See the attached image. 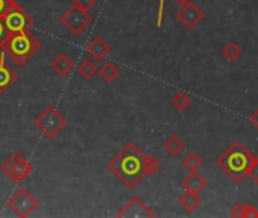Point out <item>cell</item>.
<instances>
[{"label": "cell", "instance_id": "obj_30", "mask_svg": "<svg viewBox=\"0 0 258 218\" xmlns=\"http://www.w3.org/2000/svg\"><path fill=\"white\" fill-rule=\"evenodd\" d=\"M5 35H7V29H5V26H4L2 20H0V40H2Z\"/></svg>", "mask_w": 258, "mask_h": 218}, {"label": "cell", "instance_id": "obj_8", "mask_svg": "<svg viewBox=\"0 0 258 218\" xmlns=\"http://www.w3.org/2000/svg\"><path fill=\"white\" fill-rule=\"evenodd\" d=\"M8 207L17 216L26 218V216H29L38 207V200H37V197L29 189L20 188L8 200Z\"/></svg>", "mask_w": 258, "mask_h": 218}, {"label": "cell", "instance_id": "obj_16", "mask_svg": "<svg viewBox=\"0 0 258 218\" xmlns=\"http://www.w3.org/2000/svg\"><path fill=\"white\" fill-rule=\"evenodd\" d=\"M164 150L170 155V156H178L182 150H184V141L178 137V135H172L170 138H167L163 144Z\"/></svg>", "mask_w": 258, "mask_h": 218}, {"label": "cell", "instance_id": "obj_3", "mask_svg": "<svg viewBox=\"0 0 258 218\" xmlns=\"http://www.w3.org/2000/svg\"><path fill=\"white\" fill-rule=\"evenodd\" d=\"M255 156L244 147L243 143L235 141L228 147L217 159V167L235 183H241L247 176V171L253 162Z\"/></svg>", "mask_w": 258, "mask_h": 218}, {"label": "cell", "instance_id": "obj_31", "mask_svg": "<svg viewBox=\"0 0 258 218\" xmlns=\"http://www.w3.org/2000/svg\"><path fill=\"white\" fill-rule=\"evenodd\" d=\"M176 2H178L179 5H185V4H188V2H193V0H176Z\"/></svg>", "mask_w": 258, "mask_h": 218}, {"label": "cell", "instance_id": "obj_4", "mask_svg": "<svg viewBox=\"0 0 258 218\" xmlns=\"http://www.w3.org/2000/svg\"><path fill=\"white\" fill-rule=\"evenodd\" d=\"M0 20H2L7 32H23V31H29L34 26L32 17L16 2V0H13L10 7L0 14Z\"/></svg>", "mask_w": 258, "mask_h": 218}, {"label": "cell", "instance_id": "obj_6", "mask_svg": "<svg viewBox=\"0 0 258 218\" xmlns=\"http://www.w3.org/2000/svg\"><path fill=\"white\" fill-rule=\"evenodd\" d=\"M0 171L13 183H22L34 171V165L20 152H16L0 165Z\"/></svg>", "mask_w": 258, "mask_h": 218}, {"label": "cell", "instance_id": "obj_14", "mask_svg": "<svg viewBox=\"0 0 258 218\" xmlns=\"http://www.w3.org/2000/svg\"><path fill=\"white\" fill-rule=\"evenodd\" d=\"M52 70H55L59 76H67L69 73H72L75 62L72 61V58L67 53H59L50 64Z\"/></svg>", "mask_w": 258, "mask_h": 218}, {"label": "cell", "instance_id": "obj_19", "mask_svg": "<svg viewBox=\"0 0 258 218\" xmlns=\"http://www.w3.org/2000/svg\"><path fill=\"white\" fill-rule=\"evenodd\" d=\"M222 56L225 59H228L229 62H234L237 61L240 56H241V49L238 44H235L234 41H229L223 49H222Z\"/></svg>", "mask_w": 258, "mask_h": 218}, {"label": "cell", "instance_id": "obj_2", "mask_svg": "<svg viewBox=\"0 0 258 218\" xmlns=\"http://www.w3.org/2000/svg\"><path fill=\"white\" fill-rule=\"evenodd\" d=\"M41 40H38L29 31L7 32V35L0 40V50L19 67L25 65L35 53L41 50Z\"/></svg>", "mask_w": 258, "mask_h": 218}, {"label": "cell", "instance_id": "obj_21", "mask_svg": "<svg viewBox=\"0 0 258 218\" xmlns=\"http://www.w3.org/2000/svg\"><path fill=\"white\" fill-rule=\"evenodd\" d=\"M182 165L188 170V171H193V170H198L201 165H202V158L195 153V152H190L184 156L182 159Z\"/></svg>", "mask_w": 258, "mask_h": 218}, {"label": "cell", "instance_id": "obj_25", "mask_svg": "<svg viewBox=\"0 0 258 218\" xmlns=\"http://www.w3.org/2000/svg\"><path fill=\"white\" fill-rule=\"evenodd\" d=\"M247 176H250V179L255 183H258V156H255V159H253V162H252V165H250V168L247 171Z\"/></svg>", "mask_w": 258, "mask_h": 218}, {"label": "cell", "instance_id": "obj_10", "mask_svg": "<svg viewBox=\"0 0 258 218\" xmlns=\"http://www.w3.org/2000/svg\"><path fill=\"white\" fill-rule=\"evenodd\" d=\"M204 11L193 2H188L185 5H181V10L178 11L176 17L178 20L188 29H195L202 20H204Z\"/></svg>", "mask_w": 258, "mask_h": 218}, {"label": "cell", "instance_id": "obj_12", "mask_svg": "<svg viewBox=\"0 0 258 218\" xmlns=\"http://www.w3.org/2000/svg\"><path fill=\"white\" fill-rule=\"evenodd\" d=\"M208 185V180L198 171V170H193L190 171L182 180H181V186L185 189V191H191V192H202Z\"/></svg>", "mask_w": 258, "mask_h": 218}, {"label": "cell", "instance_id": "obj_5", "mask_svg": "<svg viewBox=\"0 0 258 218\" xmlns=\"http://www.w3.org/2000/svg\"><path fill=\"white\" fill-rule=\"evenodd\" d=\"M67 126V119L55 106H47L35 119V128L41 131L47 138H55Z\"/></svg>", "mask_w": 258, "mask_h": 218}, {"label": "cell", "instance_id": "obj_26", "mask_svg": "<svg viewBox=\"0 0 258 218\" xmlns=\"http://www.w3.org/2000/svg\"><path fill=\"white\" fill-rule=\"evenodd\" d=\"M243 206H244V203L235 204V206L229 210V216H231V218H243Z\"/></svg>", "mask_w": 258, "mask_h": 218}, {"label": "cell", "instance_id": "obj_28", "mask_svg": "<svg viewBox=\"0 0 258 218\" xmlns=\"http://www.w3.org/2000/svg\"><path fill=\"white\" fill-rule=\"evenodd\" d=\"M249 122L258 129V109H256V111H253L252 114H250V117H249Z\"/></svg>", "mask_w": 258, "mask_h": 218}, {"label": "cell", "instance_id": "obj_1", "mask_svg": "<svg viewBox=\"0 0 258 218\" xmlns=\"http://www.w3.org/2000/svg\"><path fill=\"white\" fill-rule=\"evenodd\" d=\"M145 155L136 143H127L108 164L109 171L129 189L136 188L145 177Z\"/></svg>", "mask_w": 258, "mask_h": 218}, {"label": "cell", "instance_id": "obj_15", "mask_svg": "<svg viewBox=\"0 0 258 218\" xmlns=\"http://www.w3.org/2000/svg\"><path fill=\"white\" fill-rule=\"evenodd\" d=\"M179 204L184 207V210L191 213V212H195L202 204V198H201V195L198 192L184 191V194L179 197Z\"/></svg>", "mask_w": 258, "mask_h": 218}, {"label": "cell", "instance_id": "obj_29", "mask_svg": "<svg viewBox=\"0 0 258 218\" xmlns=\"http://www.w3.org/2000/svg\"><path fill=\"white\" fill-rule=\"evenodd\" d=\"M11 2H13V0H0V14H2L10 7Z\"/></svg>", "mask_w": 258, "mask_h": 218}, {"label": "cell", "instance_id": "obj_27", "mask_svg": "<svg viewBox=\"0 0 258 218\" xmlns=\"http://www.w3.org/2000/svg\"><path fill=\"white\" fill-rule=\"evenodd\" d=\"M164 7H166V0H160L158 5V19H157V26H163V19H164Z\"/></svg>", "mask_w": 258, "mask_h": 218}, {"label": "cell", "instance_id": "obj_22", "mask_svg": "<svg viewBox=\"0 0 258 218\" xmlns=\"http://www.w3.org/2000/svg\"><path fill=\"white\" fill-rule=\"evenodd\" d=\"M145 173L146 176H155L161 170V162L155 156H145Z\"/></svg>", "mask_w": 258, "mask_h": 218}, {"label": "cell", "instance_id": "obj_9", "mask_svg": "<svg viewBox=\"0 0 258 218\" xmlns=\"http://www.w3.org/2000/svg\"><path fill=\"white\" fill-rule=\"evenodd\" d=\"M115 215L118 218H154L155 212L140 197L134 195Z\"/></svg>", "mask_w": 258, "mask_h": 218}, {"label": "cell", "instance_id": "obj_13", "mask_svg": "<svg viewBox=\"0 0 258 218\" xmlns=\"http://www.w3.org/2000/svg\"><path fill=\"white\" fill-rule=\"evenodd\" d=\"M87 52L94 61H103L111 53V47L102 37H96L94 40L88 43Z\"/></svg>", "mask_w": 258, "mask_h": 218}, {"label": "cell", "instance_id": "obj_24", "mask_svg": "<svg viewBox=\"0 0 258 218\" xmlns=\"http://www.w3.org/2000/svg\"><path fill=\"white\" fill-rule=\"evenodd\" d=\"M99 2V0H73V5L82 8V10H91L96 4Z\"/></svg>", "mask_w": 258, "mask_h": 218}, {"label": "cell", "instance_id": "obj_17", "mask_svg": "<svg viewBox=\"0 0 258 218\" xmlns=\"http://www.w3.org/2000/svg\"><path fill=\"white\" fill-rule=\"evenodd\" d=\"M78 74L82 77V79H91L93 76H96L97 74V67H96V64H94V59H90V58H87V59H84L79 65H78Z\"/></svg>", "mask_w": 258, "mask_h": 218}, {"label": "cell", "instance_id": "obj_7", "mask_svg": "<svg viewBox=\"0 0 258 218\" xmlns=\"http://www.w3.org/2000/svg\"><path fill=\"white\" fill-rule=\"evenodd\" d=\"M61 25L73 35L82 34L93 22L91 16L88 14L87 10H82L76 5H72L59 19Z\"/></svg>", "mask_w": 258, "mask_h": 218}, {"label": "cell", "instance_id": "obj_23", "mask_svg": "<svg viewBox=\"0 0 258 218\" xmlns=\"http://www.w3.org/2000/svg\"><path fill=\"white\" fill-rule=\"evenodd\" d=\"M243 218H258V210L253 204L243 206Z\"/></svg>", "mask_w": 258, "mask_h": 218}, {"label": "cell", "instance_id": "obj_20", "mask_svg": "<svg viewBox=\"0 0 258 218\" xmlns=\"http://www.w3.org/2000/svg\"><path fill=\"white\" fill-rule=\"evenodd\" d=\"M190 104H191V98L187 92H178L172 98V106L178 109L179 113H184Z\"/></svg>", "mask_w": 258, "mask_h": 218}, {"label": "cell", "instance_id": "obj_18", "mask_svg": "<svg viewBox=\"0 0 258 218\" xmlns=\"http://www.w3.org/2000/svg\"><path fill=\"white\" fill-rule=\"evenodd\" d=\"M99 71V74H100V77L105 80V82H112V80H115L118 76H120V70H118V67L115 65V64H112V62H106L100 70H97Z\"/></svg>", "mask_w": 258, "mask_h": 218}, {"label": "cell", "instance_id": "obj_11", "mask_svg": "<svg viewBox=\"0 0 258 218\" xmlns=\"http://www.w3.org/2000/svg\"><path fill=\"white\" fill-rule=\"evenodd\" d=\"M17 80V73L5 62V53L0 50V94L8 91Z\"/></svg>", "mask_w": 258, "mask_h": 218}]
</instances>
